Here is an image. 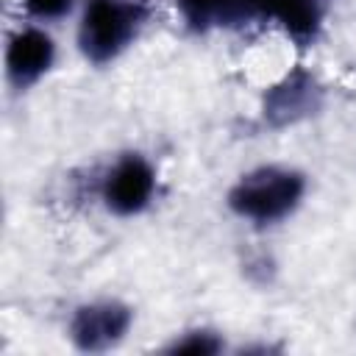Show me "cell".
Segmentation results:
<instances>
[{
	"label": "cell",
	"mask_w": 356,
	"mask_h": 356,
	"mask_svg": "<svg viewBox=\"0 0 356 356\" xmlns=\"http://www.w3.org/2000/svg\"><path fill=\"white\" fill-rule=\"evenodd\" d=\"M225 348L222 337L217 331H209V328H192V331H184L181 337H175L170 345H167V353H192V356H214Z\"/></svg>",
	"instance_id": "9c48e42d"
},
{
	"label": "cell",
	"mask_w": 356,
	"mask_h": 356,
	"mask_svg": "<svg viewBox=\"0 0 356 356\" xmlns=\"http://www.w3.org/2000/svg\"><path fill=\"white\" fill-rule=\"evenodd\" d=\"M22 8L31 19L56 22L72 11V0H22Z\"/></svg>",
	"instance_id": "30bf717a"
},
{
	"label": "cell",
	"mask_w": 356,
	"mask_h": 356,
	"mask_svg": "<svg viewBox=\"0 0 356 356\" xmlns=\"http://www.w3.org/2000/svg\"><path fill=\"white\" fill-rule=\"evenodd\" d=\"M56 61V42L42 28H19L6 44V78L17 89L39 83Z\"/></svg>",
	"instance_id": "8992f818"
},
{
	"label": "cell",
	"mask_w": 356,
	"mask_h": 356,
	"mask_svg": "<svg viewBox=\"0 0 356 356\" xmlns=\"http://www.w3.org/2000/svg\"><path fill=\"white\" fill-rule=\"evenodd\" d=\"M175 6L192 31L231 25V0H175Z\"/></svg>",
	"instance_id": "ba28073f"
},
{
	"label": "cell",
	"mask_w": 356,
	"mask_h": 356,
	"mask_svg": "<svg viewBox=\"0 0 356 356\" xmlns=\"http://www.w3.org/2000/svg\"><path fill=\"white\" fill-rule=\"evenodd\" d=\"M156 195V167L142 153H122L100 181V200L117 217H134Z\"/></svg>",
	"instance_id": "277c9868"
},
{
	"label": "cell",
	"mask_w": 356,
	"mask_h": 356,
	"mask_svg": "<svg viewBox=\"0 0 356 356\" xmlns=\"http://www.w3.org/2000/svg\"><path fill=\"white\" fill-rule=\"evenodd\" d=\"M147 22L142 0H86L78 22V50L89 64L120 58Z\"/></svg>",
	"instance_id": "7a4b0ae2"
},
{
	"label": "cell",
	"mask_w": 356,
	"mask_h": 356,
	"mask_svg": "<svg viewBox=\"0 0 356 356\" xmlns=\"http://www.w3.org/2000/svg\"><path fill=\"white\" fill-rule=\"evenodd\" d=\"M134 323V312L131 306H125L117 298H100V300H89L81 303L67 325L70 342L83 350V353H103L117 348Z\"/></svg>",
	"instance_id": "3957f363"
},
{
	"label": "cell",
	"mask_w": 356,
	"mask_h": 356,
	"mask_svg": "<svg viewBox=\"0 0 356 356\" xmlns=\"http://www.w3.org/2000/svg\"><path fill=\"white\" fill-rule=\"evenodd\" d=\"M320 103H323V89L317 78L306 70H295L264 92L261 114L273 128H286L312 117L320 108Z\"/></svg>",
	"instance_id": "5b68a950"
},
{
	"label": "cell",
	"mask_w": 356,
	"mask_h": 356,
	"mask_svg": "<svg viewBox=\"0 0 356 356\" xmlns=\"http://www.w3.org/2000/svg\"><path fill=\"white\" fill-rule=\"evenodd\" d=\"M306 195V175L284 164H261L236 178L228 189V209L253 225L286 220Z\"/></svg>",
	"instance_id": "6da1fadb"
},
{
	"label": "cell",
	"mask_w": 356,
	"mask_h": 356,
	"mask_svg": "<svg viewBox=\"0 0 356 356\" xmlns=\"http://www.w3.org/2000/svg\"><path fill=\"white\" fill-rule=\"evenodd\" d=\"M328 0H267V19H275L298 44H312L325 22Z\"/></svg>",
	"instance_id": "52a82bcc"
}]
</instances>
